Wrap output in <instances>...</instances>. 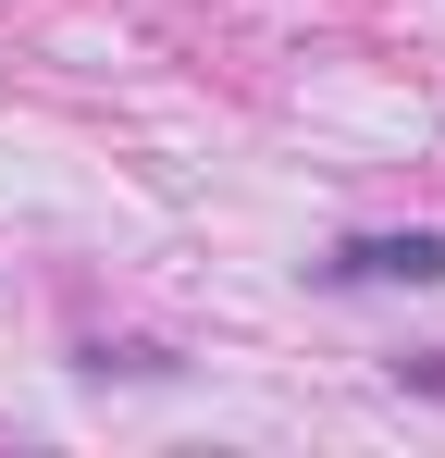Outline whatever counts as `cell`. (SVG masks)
Here are the masks:
<instances>
[{"label":"cell","mask_w":445,"mask_h":458,"mask_svg":"<svg viewBox=\"0 0 445 458\" xmlns=\"http://www.w3.org/2000/svg\"><path fill=\"white\" fill-rule=\"evenodd\" d=\"M334 273L347 285H445V235H347Z\"/></svg>","instance_id":"cell-1"}]
</instances>
